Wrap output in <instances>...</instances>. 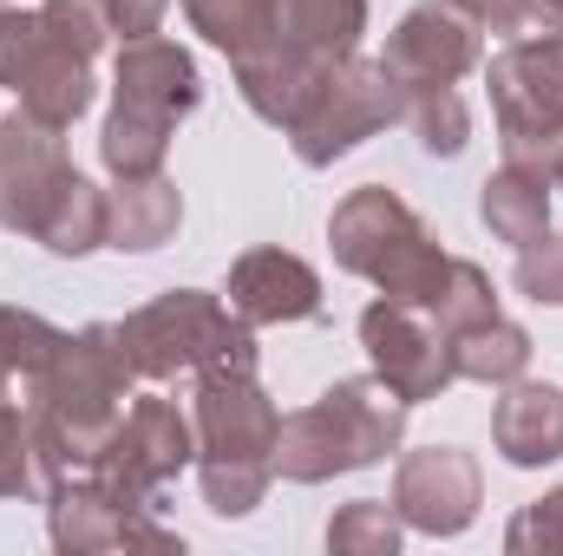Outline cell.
Segmentation results:
<instances>
[{
	"label": "cell",
	"mask_w": 563,
	"mask_h": 556,
	"mask_svg": "<svg viewBox=\"0 0 563 556\" xmlns=\"http://www.w3.org/2000/svg\"><path fill=\"white\" fill-rule=\"evenodd\" d=\"M518 294H531L538 308H563V236H538L531 249H518Z\"/></svg>",
	"instance_id": "obj_31"
},
{
	"label": "cell",
	"mask_w": 563,
	"mask_h": 556,
	"mask_svg": "<svg viewBox=\"0 0 563 556\" xmlns=\"http://www.w3.org/2000/svg\"><path fill=\"white\" fill-rule=\"evenodd\" d=\"M164 13H170V0H106V20L125 40H151L164 26Z\"/></svg>",
	"instance_id": "obj_33"
},
{
	"label": "cell",
	"mask_w": 563,
	"mask_h": 556,
	"mask_svg": "<svg viewBox=\"0 0 563 556\" xmlns=\"http://www.w3.org/2000/svg\"><path fill=\"white\" fill-rule=\"evenodd\" d=\"M230 314L250 327H282V321H314L321 314V276L288 256V249H243L230 263Z\"/></svg>",
	"instance_id": "obj_16"
},
{
	"label": "cell",
	"mask_w": 563,
	"mask_h": 556,
	"mask_svg": "<svg viewBox=\"0 0 563 556\" xmlns=\"http://www.w3.org/2000/svg\"><path fill=\"white\" fill-rule=\"evenodd\" d=\"M400 537H407V524L380 498H354L328 524V551L334 556H400Z\"/></svg>",
	"instance_id": "obj_25"
},
{
	"label": "cell",
	"mask_w": 563,
	"mask_h": 556,
	"mask_svg": "<svg viewBox=\"0 0 563 556\" xmlns=\"http://www.w3.org/2000/svg\"><path fill=\"white\" fill-rule=\"evenodd\" d=\"M328 249L347 276H367L387 301H407V308H432L452 281V256L420 223V210L400 203L387 184H361L334 203Z\"/></svg>",
	"instance_id": "obj_4"
},
{
	"label": "cell",
	"mask_w": 563,
	"mask_h": 556,
	"mask_svg": "<svg viewBox=\"0 0 563 556\" xmlns=\"http://www.w3.org/2000/svg\"><path fill=\"white\" fill-rule=\"evenodd\" d=\"M407 125L420 132V144L432 157H459L465 138H472V119H465V99L452 86H426V92H407Z\"/></svg>",
	"instance_id": "obj_26"
},
{
	"label": "cell",
	"mask_w": 563,
	"mask_h": 556,
	"mask_svg": "<svg viewBox=\"0 0 563 556\" xmlns=\"http://www.w3.org/2000/svg\"><path fill=\"white\" fill-rule=\"evenodd\" d=\"M505 551L511 556H558L563 551V485L544 491L538 504H525L505 531Z\"/></svg>",
	"instance_id": "obj_30"
},
{
	"label": "cell",
	"mask_w": 563,
	"mask_h": 556,
	"mask_svg": "<svg viewBox=\"0 0 563 556\" xmlns=\"http://www.w3.org/2000/svg\"><path fill=\"white\" fill-rule=\"evenodd\" d=\"M40 20H46L79 59H99V46H106V33H112L106 0H40Z\"/></svg>",
	"instance_id": "obj_29"
},
{
	"label": "cell",
	"mask_w": 563,
	"mask_h": 556,
	"mask_svg": "<svg viewBox=\"0 0 563 556\" xmlns=\"http://www.w3.org/2000/svg\"><path fill=\"white\" fill-rule=\"evenodd\" d=\"M361 347H367V360H374V374L407 400V407H420V400H439L452 380H459V367H452V334L426 314V308H407V301H367L361 308Z\"/></svg>",
	"instance_id": "obj_12"
},
{
	"label": "cell",
	"mask_w": 563,
	"mask_h": 556,
	"mask_svg": "<svg viewBox=\"0 0 563 556\" xmlns=\"http://www.w3.org/2000/svg\"><path fill=\"white\" fill-rule=\"evenodd\" d=\"M33 243H46L53 256H92V249L106 243V190L73 170V177L59 184V197L46 203Z\"/></svg>",
	"instance_id": "obj_23"
},
{
	"label": "cell",
	"mask_w": 563,
	"mask_h": 556,
	"mask_svg": "<svg viewBox=\"0 0 563 556\" xmlns=\"http://www.w3.org/2000/svg\"><path fill=\"white\" fill-rule=\"evenodd\" d=\"M551 184H558V190H563V157H558V164H551Z\"/></svg>",
	"instance_id": "obj_34"
},
{
	"label": "cell",
	"mask_w": 563,
	"mask_h": 556,
	"mask_svg": "<svg viewBox=\"0 0 563 556\" xmlns=\"http://www.w3.org/2000/svg\"><path fill=\"white\" fill-rule=\"evenodd\" d=\"M544 7H551V20H563V0H544Z\"/></svg>",
	"instance_id": "obj_35"
},
{
	"label": "cell",
	"mask_w": 563,
	"mask_h": 556,
	"mask_svg": "<svg viewBox=\"0 0 563 556\" xmlns=\"http://www.w3.org/2000/svg\"><path fill=\"white\" fill-rule=\"evenodd\" d=\"M132 360H125V341H119V321H92L79 334H59L53 354L40 360V374L26 380L33 400V452H40V478L46 491L59 478H79L99 465L112 425L125 413V393H132Z\"/></svg>",
	"instance_id": "obj_1"
},
{
	"label": "cell",
	"mask_w": 563,
	"mask_h": 556,
	"mask_svg": "<svg viewBox=\"0 0 563 556\" xmlns=\"http://www.w3.org/2000/svg\"><path fill=\"white\" fill-rule=\"evenodd\" d=\"M314 79H321V66H314L308 53L282 46V40H269V46L250 53V59H236V92H243V105H250L263 125H282V132H288L295 112L308 105Z\"/></svg>",
	"instance_id": "obj_20"
},
{
	"label": "cell",
	"mask_w": 563,
	"mask_h": 556,
	"mask_svg": "<svg viewBox=\"0 0 563 556\" xmlns=\"http://www.w3.org/2000/svg\"><path fill=\"white\" fill-rule=\"evenodd\" d=\"M0 498H46L40 452H33V419L0 393Z\"/></svg>",
	"instance_id": "obj_27"
},
{
	"label": "cell",
	"mask_w": 563,
	"mask_h": 556,
	"mask_svg": "<svg viewBox=\"0 0 563 556\" xmlns=\"http://www.w3.org/2000/svg\"><path fill=\"white\" fill-rule=\"evenodd\" d=\"M53 341H59V327L40 321L33 308H0V393L13 380H33L40 360L53 354Z\"/></svg>",
	"instance_id": "obj_28"
},
{
	"label": "cell",
	"mask_w": 563,
	"mask_h": 556,
	"mask_svg": "<svg viewBox=\"0 0 563 556\" xmlns=\"http://www.w3.org/2000/svg\"><path fill=\"white\" fill-rule=\"evenodd\" d=\"M177 223H184V197L164 170L157 177H119V190L106 197V243L112 249L151 256L177 236Z\"/></svg>",
	"instance_id": "obj_19"
},
{
	"label": "cell",
	"mask_w": 563,
	"mask_h": 556,
	"mask_svg": "<svg viewBox=\"0 0 563 556\" xmlns=\"http://www.w3.org/2000/svg\"><path fill=\"white\" fill-rule=\"evenodd\" d=\"M492 445H498L505 465H518V471H538V465L563 458V387L518 374V380L505 387V400L492 407Z\"/></svg>",
	"instance_id": "obj_17"
},
{
	"label": "cell",
	"mask_w": 563,
	"mask_h": 556,
	"mask_svg": "<svg viewBox=\"0 0 563 556\" xmlns=\"http://www.w3.org/2000/svg\"><path fill=\"white\" fill-rule=\"evenodd\" d=\"M197 478H203V504L217 518H250L269 498L276 478V438L282 413L263 393L256 374H210L197 380Z\"/></svg>",
	"instance_id": "obj_3"
},
{
	"label": "cell",
	"mask_w": 563,
	"mask_h": 556,
	"mask_svg": "<svg viewBox=\"0 0 563 556\" xmlns=\"http://www.w3.org/2000/svg\"><path fill=\"white\" fill-rule=\"evenodd\" d=\"M505 164L551 170L563 157V33H525L492 53L485 66Z\"/></svg>",
	"instance_id": "obj_7"
},
{
	"label": "cell",
	"mask_w": 563,
	"mask_h": 556,
	"mask_svg": "<svg viewBox=\"0 0 563 556\" xmlns=\"http://www.w3.org/2000/svg\"><path fill=\"white\" fill-rule=\"evenodd\" d=\"M478 498H485L478 458L459 452V445L407 452L400 471H394V511H400V524L420 531V537H459V531H472Z\"/></svg>",
	"instance_id": "obj_13"
},
{
	"label": "cell",
	"mask_w": 563,
	"mask_h": 556,
	"mask_svg": "<svg viewBox=\"0 0 563 556\" xmlns=\"http://www.w3.org/2000/svg\"><path fill=\"white\" fill-rule=\"evenodd\" d=\"M203 105V79L197 59L170 40H125L119 46V73H112V112L99 132V157L119 177H157L177 119H190Z\"/></svg>",
	"instance_id": "obj_5"
},
{
	"label": "cell",
	"mask_w": 563,
	"mask_h": 556,
	"mask_svg": "<svg viewBox=\"0 0 563 556\" xmlns=\"http://www.w3.org/2000/svg\"><path fill=\"white\" fill-rule=\"evenodd\" d=\"M400 119H407V86L387 73V59H354L347 53V59L321 66L308 105L288 125V144L308 170H321V164L347 157L354 144H367L374 132H387Z\"/></svg>",
	"instance_id": "obj_8"
},
{
	"label": "cell",
	"mask_w": 563,
	"mask_h": 556,
	"mask_svg": "<svg viewBox=\"0 0 563 556\" xmlns=\"http://www.w3.org/2000/svg\"><path fill=\"white\" fill-rule=\"evenodd\" d=\"M0 86L59 132L92 112V59H79L40 20V7H0Z\"/></svg>",
	"instance_id": "obj_9"
},
{
	"label": "cell",
	"mask_w": 563,
	"mask_h": 556,
	"mask_svg": "<svg viewBox=\"0 0 563 556\" xmlns=\"http://www.w3.org/2000/svg\"><path fill=\"white\" fill-rule=\"evenodd\" d=\"M387 73L407 86V92H426V86H459L472 66H478V20L452 0H420L394 33H387Z\"/></svg>",
	"instance_id": "obj_15"
},
{
	"label": "cell",
	"mask_w": 563,
	"mask_h": 556,
	"mask_svg": "<svg viewBox=\"0 0 563 556\" xmlns=\"http://www.w3.org/2000/svg\"><path fill=\"white\" fill-rule=\"evenodd\" d=\"M66 177H73V164H66L59 125H46L26 105H13L0 119V230L33 236Z\"/></svg>",
	"instance_id": "obj_14"
},
{
	"label": "cell",
	"mask_w": 563,
	"mask_h": 556,
	"mask_svg": "<svg viewBox=\"0 0 563 556\" xmlns=\"http://www.w3.org/2000/svg\"><path fill=\"white\" fill-rule=\"evenodd\" d=\"M276 40L308 53L314 66H334L361 46L367 33V0H269Z\"/></svg>",
	"instance_id": "obj_21"
},
{
	"label": "cell",
	"mask_w": 563,
	"mask_h": 556,
	"mask_svg": "<svg viewBox=\"0 0 563 556\" xmlns=\"http://www.w3.org/2000/svg\"><path fill=\"white\" fill-rule=\"evenodd\" d=\"M551 170H531V164H498L485 184H478V216L498 243L511 249H531L544 230H551Z\"/></svg>",
	"instance_id": "obj_18"
},
{
	"label": "cell",
	"mask_w": 563,
	"mask_h": 556,
	"mask_svg": "<svg viewBox=\"0 0 563 556\" xmlns=\"http://www.w3.org/2000/svg\"><path fill=\"white\" fill-rule=\"evenodd\" d=\"M184 465H197V425L177 413V400H157L151 393V400H132L119 413L106 452H99V465H92V478L112 485L132 504H157L164 485H177Z\"/></svg>",
	"instance_id": "obj_10"
},
{
	"label": "cell",
	"mask_w": 563,
	"mask_h": 556,
	"mask_svg": "<svg viewBox=\"0 0 563 556\" xmlns=\"http://www.w3.org/2000/svg\"><path fill=\"white\" fill-rule=\"evenodd\" d=\"M452 367H459V380H478V387H511V380L531 367V334H525L518 321L492 314V321H478V327L452 334Z\"/></svg>",
	"instance_id": "obj_22"
},
{
	"label": "cell",
	"mask_w": 563,
	"mask_h": 556,
	"mask_svg": "<svg viewBox=\"0 0 563 556\" xmlns=\"http://www.w3.org/2000/svg\"><path fill=\"white\" fill-rule=\"evenodd\" d=\"M46 531L66 556H92V551H184L177 531H164L151 518V504L119 498L112 485H99L92 471L59 478L46 491Z\"/></svg>",
	"instance_id": "obj_11"
},
{
	"label": "cell",
	"mask_w": 563,
	"mask_h": 556,
	"mask_svg": "<svg viewBox=\"0 0 563 556\" xmlns=\"http://www.w3.org/2000/svg\"><path fill=\"white\" fill-rule=\"evenodd\" d=\"M400 438H407V400L380 374L334 380L321 400H308L301 413L282 419L276 478H288V485H328V478L380 465L387 452H400Z\"/></svg>",
	"instance_id": "obj_2"
},
{
	"label": "cell",
	"mask_w": 563,
	"mask_h": 556,
	"mask_svg": "<svg viewBox=\"0 0 563 556\" xmlns=\"http://www.w3.org/2000/svg\"><path fill=\"white\" fill-rule=\"evenodd\" d=\"M125 360L139 380H177V374H256V327L230 314V301L203 288H170L119 321Z\"/></svg>",
	"instance_id": "obj_6"
},
{
	"label": "cell",
	"mask_w": 563,
	"mask_h": 556,
	"mask_svg": "<svg viewBox=\"0 0 563 556\" xmlns=\"http://www.w3.org/2000/svg\"><path fill=\"white\" fill-rule=\"evenodd\" d=\"M184 20L230 59H250L276 40V20H269V0H184Z\"/></svg>",
	"instance_id": "obj_24"
},
{
	"label": "cell",
	"mask_w": 563,
	"mask_h": 556,
	"mask_svg": "<svg viewBox=\"0 0 563 556\" xmlns=\"http://www.w3.org/2000/svg\"><path fill=\"white\" fill-rule=\"evenodd\" d=\"M452 7H465L478 26L511 33V40H525V33H551V26H558L544 0H452Z\"/></svg>",
	"instance_id": "obj_32"
}]
</instances>
